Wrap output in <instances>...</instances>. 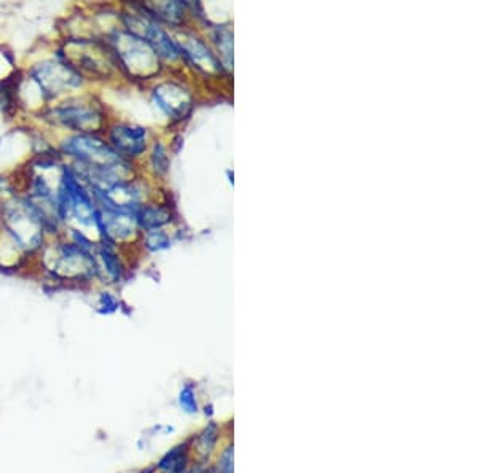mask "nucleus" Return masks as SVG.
Wrapping results in <instances>:
<instances>
[{
    "instance_id": "f257e3e1",
    "label": "nucleus",
    "mask_w": 478,
    "mask_h": 473,
    "mask_svg": "<svg viewBox=\"0 0 478 473\" xmlns=\"http://www.w3.org/2000/svg\"><path fill=\"white\" fill-rule=\"evenodd\" d=\"M34 265L53 285L83 287L97 281L94 252L80 247L64 236L50 239Z\"/></svg>"
},
{
    "instance_id": "f03ea898",
    "label": "nucleus",
    "mask_w": 478,
    "mask_h": 473,
    "mask_svg": "<svg viewBox=\"0 0 478 473\" xmlns=\"http://www.w3.org/2000/svg\"><path fill=\"white\" fill-rule=\"evenodd\" d=\"M35 116L69 134H104L110 121L106 106L93 93L66 97L37 112Z\"/></svg>"
},
{
    "instance_id": "7ed1b4c3",
    "label": "nucleus",
    "mask_w": 478,
    "mask_h": 473,
    "mask_svg": "<svg viewBox=\"0 0 478 473\" xmlns=\"http://www.w3.org/2000/svg\"><path fill=\"white\" fill-rule=\"evenodd\" d=\"M53 56L69 63L87 82H106L116 69L102 37L67 35L59 42Z\"/></svg>"
},
{
    "instance_id": "20e7f679",
    "label": "nucleus",
    "mask_w": 478,
    "mask_h": 473,
    "mask_svg": "<svg viewBox=\"0 0 478 473\" xmlns=\"http://www.w3.org/2000/svg\"><path fill=\"white\" fill-rule=\"evenodd\" d=\"M102 39L112 54L115 67L128 78L150 80L161 69V59L149 43L126 29H110Z\"/></svg>"
},
{
    "instance_id": "39448f33",
    "label": "nucleus",
    "mask_w": 478,
    "mask_h": 473,
    "mask_svg": "<svg viewBox=\"0 0 478 473\" xmlns=\"http://www.w3.org/2000/svg\"><path fill=\"white\" fill-rule=\"evenodd\" d=\"M24 77L39 91L44 109L58 102L63 96H73L88 83L69 63L54 56L29 66V69L24 70Z\"/></svg>"
},
{
    "instance_id": "423d86ee",
    "label": "nucleus",
    "mask_w": 478,
    "mask_h": 473,
    "mask_svg": "<svg viewBox=\"0 0 478 473\" xmlns=\"http://www.w3.org/2000/svg\"><path fill=\"white\" fill-rule=\"evenodd\" d=\"M56 147L64 161L69 164L106 168L128 161L109 145L102 134H67Z\"/></svg>"
},
{
    "instance_id": "0eeeda50",
    "label": "nucleus",
    "mask_w": 478,
    "mask_h": 473,
    "mask_svg": "<svg viewBox=\"0 0 478 473\" xmlns=\"http://www.w3.org/2000/svg\"><path fill=\"white\" fill-rule=\"evenodd\" d=\"M130 7L131 11H123L120 15V21L123 24V29L149 43L161 61L174 63V61L180 59V53L176 45L174 37L161 24L157 23L149 15H145L144 11L137 10L133 4Z\"/></svg>"
},
{
    "instance_id": "6e6552de",
    "label": "nucleus",
    "mask_w": 478,
    "mask_h": 473,
    "mask_svg": "<svg viewBox=\"0 0 478 473\" xmlns=\"http://www.w3.org/2000/svg\"><path fill=\"white\" fill-rule=\"evenodd\" d=\"M102 136L106 137L109 145L128 161L142 156L149 149V129L134 123L109 121Z\"/></svg>"
},
{
    "instance_id": "1a4fd4ad",
    "label": "nucleus",
    "mask_w": 478,
    "mask_h": 473,
    "mask_svg": "<svg viewBox=\"0 0 478 473\" xmlns=\"http://www.w3.org/2000/svg\"><path fill=\"white\" fill-rule=\"evenodd\" d=\"M152 99L171 121L180 123L193 110V94L177 82H163L152 91Z\"/></svg>"
},
{
    "instance_id": "9d476101",
    "label": "nucleus",
    "mask_w": 478,
    "mask_h": 473,
    "mask_svg": "<svg viewBox=\"0 0 478 473\" xmlns=\"http://www.w3.org/2000/svg\"><path fill=\"white\" fill-rule=\"evenodd\" d=\"M174 40L177 48H179L180 58L185 59L196 70L203 73H216L222 70V64L216 58V54L196 35L187 32V30H179Z\"/></svg>"
},
{
    "instance_id": "9b49d317",
    "label": "nucleus",
    "mask_w": 478,
    "mask_h": 473,
    "mask_svg": "<svg viewBox=\"0 0 478 473\" xmlns=\"http://www.w3.org/2000/svg\"><path fill=\"white\" fill-rule=\"evenodd\" d=\"M94 255L97 262V281L101 284L118 285L125 281L126 268L123 258L120 257L118 245L106 239H97Z\"/></svg>"
},
{
    "instance_id": "f8f14e48",
    "label": "nucleus",
    "mask_w": 478,
    "mask_h": 473,
    "mask_svg": "<svg viewBox=\"0 0 478 473\" xmlns=\"http://www.w3.org/2000/svg\"><path fill=\"white\" fill-rule=\"evenodd\" d=\"M137 226L142 233L153 230H164L173 222V209L168 204H147L144 202L136 214Z\"/></svg>"
},
{
    "instance_id": "ddd939ff",
    "label": "nucleus",
    "mask_w": 478,
    "mask_h": 473,
    "mask_svg": "<svg viewBox=\"0 0 478 473\" xmlns=\"http://www.w3.org/2000/svg\"><path fill=\"white\" fill-rule=\"evenodd\" d=\"M214 42L217 43V50H219V54H220L219 61L230 69L231 63H233V35H231V30L226 26L217 27L216 34H214Z\"/></svg>"
},
{
    "instance_id": "4468645a",
    "label": "nucleus",
    "mask_w": 478,
    "mask_h": 473,
    "mask_svg": "<svg viewBox=\"0 0 478 473\" xmlns=\"http://www.w3.org/2000/svg\"><path fill=\"white\" fill-rule=\"evenodd\" d=\"M144 247L150 254H158V252L168 250L173 245V238L164 230H153L144 233Z\"/></svg>"
},
{
    "instance_id": "2eb2a0df",
    "label": "nucleus",
    "mask_w": 478,
    "mask_h": 473,
    "mask_svg": "<svg viewBox=\"0 0 478 473\" xmlns=\"http://www.w3.org/2000/svg\"><path fill=\"white\" fill-rule=\"evenodd\" d=\"M169 164H171V159H169V152L166 149V145L163 142H153L152 145V153H150V166L153 172L158 177H163L166 176L169 172Z\"/></svg>"
},
{
    "instance_id": "dca6fc26",
    "label": "nucleus",
    "mask_w": 478,
    "mask_h": 473,
    "mask_svg": "<svg viewBox=\"0 0 478 473\" xmlns=\"http://www.w3.org/2000/svg\"><path fill=\"white\" fill-rule=\"evenodd\" d=\"M120 309V300L112 292L104 290L97 295L96 312L101 316H112Z\"/></svg>"
},
{
    "instance_id": "f3484780",
    "label": "nucleus",
    "mask_w": 478,
    "mask_h": 473,
    "mask_svg": "<svg viewBox=\"0 0 478 473\" xmlns=\"http://www.w3.org/2000/svg\"><path fill=\"white\" fill-rule=\"evenodd\" d=\"M179 405L182 410L188 414H195L200 411L198 402H196V395H195V389L192 384H185L179 392Z\"/></svg>"
},
{
    "instance_id": "a211bd4d",
    "label": "nucleus",
    "mask_w": 478,
    "mask_h": 473,
    "mask_svg": "<svg viewBox=\"0 0 478 473\" xmlns=\"http://www.w3.org/2000/svg\"><path fill=\"white\" fill-rule=\"evenodd\" d=\"M217 438H219V427L216 422L211 421L203 430V434L200 435V441H201L200 450H203L204 453L212 451L214 446H216L217 443Z\"/></svg>"
},
{
    "instance_id": "6ab92c4d",
    "label": "nucleus",
    "mask_w": 478,
    "mask_h": 473,
    "mask_svg": "<svg viewBox=\"0 0 478 473\" xmlns=\"http://www.w3.org/2000/svg\"><path fill=\"white\" fill-rule=\"evenodd\" d=\"M204 413H206V416H212L214 414V411H212V405H209V407H206L204 408Z\"/></svg>"
},
{
    "instance_id": "aec40b11",
    "label": "nucleus",
    "mask_w": 478,
    "mask_h": 473,
    "mask_svg": "<svg viewBox=\"0 0 478 473\" xmlns=\"http://www.w3.org/2000/svg\"><path fill=\"white\" fill-rule=\"evenodd\" d=\"M0 147H2V137H0Z\"/></svg>"
}]
</instances>
